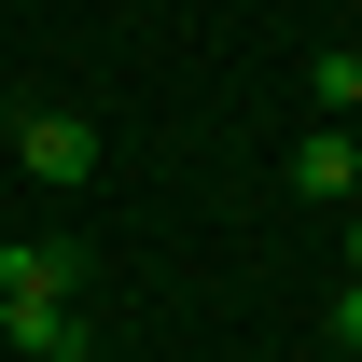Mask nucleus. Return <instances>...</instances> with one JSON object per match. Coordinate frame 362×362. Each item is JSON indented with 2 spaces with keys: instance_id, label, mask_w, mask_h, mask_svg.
<instances>
[{
  "instance_id": "obj_6",
  "label": "nucleus",
  "mask_w": 362,
  "mask_h": 362,
  "mask_svg": "<svg viewBox=\"0 0 362 362\" xmlns=\"http://www.w3.org/2000/svg\"><path fill=\"white\" fill-rule=\"evenodd\" d=\"M334 349H362V279H349V293H334Z\"/></svg>"
},
{
  "instance_id": "obj_2",
  "label": "nucleus",
  "mask_w": 362,
  "mask_h": 362,
  "mask_svg": "<svg viewBox=\"0 0 362 362\" xmlns=\"http://www.w3.org/2000/svg\"><path fill=\"white\" fill-rule=\"evenodd\" d=\"M0 334H14L28 362H70V349H84V320H70V293H0Z\"/></svg>"
},
{
  "instance_id": "obj_9",
  "label": "nucleus",
  "mask_w": 362,
  "mask_h": 362,
  "mask_svg": "<svg viewBox=\"0 0 362 362\" xmlns=\"http://www.w3.org/2000/svg\"><path fill=\"white\" fill-rule=\"evenodd\" d=\"M126 14H153V0H126Z\"/></svg>"
},
{
  "instance_id": "obj_5",
  "label": "nucleus",
  "mask_w": 362,
  "mask_h": 362,
  "mask_svg": "<svg viewBox=\"0 0 362 362\" xmlns=\"http://www.w3.org/2000/svg\"><path fill=\"white\" fill-rule=\"evenodd\" d=\"M307 98H320V126H349V98H362V56L334 42V56H307Z\"/></svg>"
},
{
  "instance_id": "obj_1",
  "label": "nucleus",
  "mask_w": 362,
  "mask_h": 362,
  "mask_svg": "<svg viewBox=\"0 0 362 362\" xmlns=\"http://www.w3.org/2000/svg\"><path fill=\"white\" fill-rule=\"evenodd\" d=\"M14 168L28 181H98V126L84 112H14Z\"/></svg>"
},
{
  "instance_id": "obj_4",
  "label": "nucleus",
  "mask_w": 362,
  "mask_h": 362,
  "mask_svg": "<svg viewBox=\"0 0 362 362\" xmlns=\"http://www.w3.org/2000/svg\"><path fill=\"white\" fill-rule=\"evenodd\" d=\"M0 293H70V251H28V237H0Z\"/></svg>"
},
{
  "instance_id": "obj_8",
  "label": "nucleus",
  "mask_w": 362,
  "mask_h": 362,
  "mask_svg": "<svg viewBox=\"0 0 362 362\" xmlns=\"http://www.w3.org/2000/svg\"><path fill=\"white\" fill-rule=\"evenodd\" d=\"M349 139H362V98H349Z\"/></svg>"
},
{
  "instance_id": "obj_7",
  "label": "nucleus",
  "mask_w": 362,
  "mask_h": 362,
  "mask_svg": "<svg viewBox=\"0 0 362 362\" xmlns=\"http://www.w3.org/2000/svg\"><path fill=\"white\" fill-rule=\"evenodd\" d=\"M349 279H362V195H349Z\"/></svg>"
},
{
  "instance_id": "obj_3",
  "label": "nucleus",
  "mask_w": 362,
  "mask_h": 362,
  "mask_svg": "<svg viewBox=\"0 0 362 362\" xmlns=\"http://www.w3.org/2000/svg\"><path fill=\"white\" fill-rule=\"evenodd\" d=\"M293 181H307L320 209H349V195H362V139H349V126H320V139H293Z\"/></svg>"
}]
</instances>
